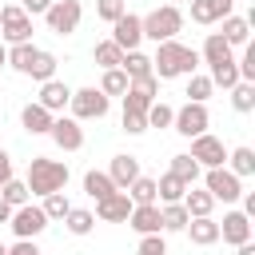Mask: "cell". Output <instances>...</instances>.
Returning <instances> with one entry per match:
<instances>
[{
  "mask_svg": "<svg viewBox=\"0 0 255 255\" xmlns=\"http://www.w3.org/2000/svg\"><path fill=\"white\" fill-rule=\"evenodd\" d=\"M171 4H175V8H179V0H171Z\"/></svg>",
  "mask_w": 255,
  "mask_h": 255,
  "instance_id": "db71d44e",
  "label": "cell"
},
{
  "mask_svg": "<svg viewBox=\"0 0 255 255\" xmlns=\"http://www.w3.org/2000/svg\"><path fill=\"white\" fill-rule=\"evenodd\" d=\"M8 179H12V155H8L4 147H0V187H4Z\"/></svg>",
  "mask_w": 255,
  "mask_h": 255,
  "instance_id": "c3c4849f",
  "label": "cell"
},
{
  "mask_svg": "<svg viewBox=\"0 0 255 255\" xmlns=\"http://www.w3.org/2000/svg\"><path fill=\"white\" fill-rule=\"evenodd\" d=\"M207 80H211V88H227V92H231V88L239 84V68H235V60H223V64H215Z\"/></svg>",
  "mask_w": 255,
  "mask_h": 255,
  "instance_id": "d6a6232c",
  "label": "cell"
},
{
  "mask_svg": "<svg viewBox=\"0 0 255 255\" xmlns=\"http://www.w3.org/2000/svg\"><path fill=\"white\" fill-rule=\"evenodd\" d=\"M64 227H68L72 235H92V227H96V215H92L88 207H72V211L64 215Z\"/></svg>",
  "mask_w": 255,
  "mask_h": 255,
  "instance_id": "4dcf8cb0",
  "label": "cell"
},
{
  "mask_svg": "<svg viewBox=\"0 0 255 255\" xmlns=\"http://www.w3.org/2000/svg\"><path fill=\"white\" fill-rule=\"evenodd\" d=\"M199 167H223L227 163V147H223V139H215V135H195L191 139V151H187Z\"/></svg>",
  "mask_w": 255,
  "mask_h": 255,
  "instance_id": "30bf717a",
  "label": "cell"
},
{
  "mask_svg": "<svg viewBox=\"0 0 255 255\" xmlns=\"http://www.w3.org/2000/svg\"><path fill=\"white\" fill-rule=\"evenodd\" d=\"M135 255H167V243H163V235H139V247H135Z\"/></svg>",
  "mask_w": 255,
  "mask_h": 255,
  "instance_id": "ee69618b",
  "label": "cell"
},
{
  "mask_svg": "<svg viewBox=\"0 0 255 255\" xmlns=\"http://www.w3.org/2000/svg\"><path fill=\"white\" fill-rule=\"evenodd\" d=\"M68 100H72V88H68L64 80H44V84H40L36 104H40L44 112H52V116H56V112H64V108H68Z\"/></svg>",
  "mask_w": 255,
  "mask_h": 255,
  "instance_id": "5bb4252c",
  "label": "cell"
},
{
  "mask_svg": "<svg viewBox=\"0 0 255 255\" xmlns=\"http://www.w3.org/2000/svg\"><path fill=\"white\" fill-rule=\"evenodd\" d=\"M128 199L139 207V203H155V179L151 175H139L131 187H128Z\"/></svg>",
  "mask_w": 255,
  "mask_h": 255,
  "instance_id": "74e56055",
  "label": "cell"
},
{
  "mask_svg": "<svg viewBox=\"0 0 255 255\" xmlns=\"http://www.w3.org/2000/svg\"><path fill=\"white\" fill-rule=\"evenodd\" d=\"M139 24H143V36H147V40L163 44V40H175V36H179L183 12H179L175 4H163V8H151L147 16H139Z\"/></svg>",
  "mask_w": 255,
  "mask_h": 255,
  "instance_id": "3957f363",
  "label": "cell"
},
{
  "mask_svg": "<svg viewBox=\"0 0 255 255\" xmlns=\"http://www.w3.org/2000/svg\"><path fill=\"white\" fill-rule=\"evenodd\" d=\"M92 60H96V64H100V68L108 72V68H120L124 52H120V48H116L112 40H100V44H96V52H92Z\"/></svg>",
  "mask_w": 255,
  "mask_h": 255,
  "instance_id": "d590c367",
  "label": "cell"
},
{
  "mask_svg": "<svg viewBox=\"0 0 255 255\" xmlns=\"http://www.w3.org/2000/svg\"><path fill=\"white\" fill-rule=\"evenodd\" d=\"M8 227H12V235H16V239H36V235L48 227V215H44L36 203H24V207H16V211H12Z\"/></svg>",
  "mask_w": 255,
  "mask_h": 255,
  "instance_id": "ba28073f",
  "label": "cell"
},
{
  "mask_svg": "<svg viewBox=\"0 0 255 255\" xmlns=\"http://www.w3.org/2000/svg\"><path fill=\"white\" fill-rule=\"evenodd\" d=\"M0 199H4V203H8L12 211H16V207L32 203V191H28V183H24V179H16V175H12V179H8L4 187H0Z\"/></svg>",
  "mask_w": 255,
  "mask_h": 255,
  "instance_id": "4316f807",
  "label": "cell"
},
{
  "mask_svg": "<svg viewBox=\"0 0 255 255\" xmlns=\"http://www.w3.org/2000/svg\"><path fill=\"white\" fill-rule=\"evenodd\" d=\"M0 44H32V16L20 4L0 8Z\"/></svg>",
  "mask_w": 255,
  "mask_h": 255,
  "instance_id": "277c9868",
  "label": "cell"
},
{
  "mask_svg": "<svg viewBox=\"0 0 255 255\" xmlns=\"http://www.w3.org/2000/svg\"><path fill=\"white\" fill-rule=\"evenodd\" d=\"M187 219H191V215L183 211V203H163V207H159V227H163V231H183Z\"/></svg>",
  "mask_w": 255,
  "mask_h": 255,
  "instance_id": "f546056e",
  "label": "cell"
},
{
  "mask_svg": "<svg viewBox=\"0 0 255 255\" xmlns=\"http://www.w3.org/2000/svg\"><path fill=\"white\" fill-rule=\"evenodd\" d=\"M219 24H223V32H219V36H223L231 48H247V44H251V24H247L243 16H223Z\"/></svg>",
  "mask_w": 255,
  "mask_h": 255,
  "instance_id": "ffe728a7",
  "label": "cell"
},
{
  "mask_svg": "<svg viewBox=\"0 0 255 255\" xmlns=\"http://www.w3.org/2000/svg\"><path fill=\"white\" fill-rule=\"evenodd\" d=\"M183 195H187V183H183V179H175L171 171L155 179V199H159V203H179Z\"/></svg>",
  "mask_w": 255,
  "mask_h": 255,
  "instance_id": "cb8c5ba5",
  "label": "cell"
},
{
  "mask_svg": "<svg viewBox=\"0 0 255 255\" xmlns=\"http://www.w3.org/2000/svg\"><path fill=\"white\" fill-rule=\"evenodd\" d=\"M131 207H135V203L128 199V191H112L108 199L96 203V219H100V223H128Z\"/></svg>",
  "mask_w": 255,
  "mask_h": 255,
  "instance_id": "4fadbf2b",
  "label": "cell"
},
{
  "mask_svg": "<svg viewBox=\"0 0 255 255\" xmlns=\"http://www.w3.org/2000/svg\"><path fill=\"white\" fill-rule=\"evenodd\" d=\"M48 135L56 139L60 151H80V147H84V128H80V120H72V116H56L52 128H48Z\"/></svg>",
  "mask_w": 255,
  "mask_h": 255,
  "instance_id": "8fae6325",
  "label": "cell"
},
{
  "mask_svg": "<svg viewBox=\"0 0 255 255\" xmlns=\"http://www.w3.org/2000/svg\"><path fill=\"white\" fill-rule=\"evenodd\" d=\"M108 96L100 92V88H80V92H72V100H68V108H72V120H104L108 116Z\"/></svg>",
  "mask_w": 255,
  "mask_h": 255,
  "instance_id": "8992f818",
  "label": "cell"
},
{
  "mask_svg": "<svg viewBox=\"0 0 255 255\" xmlns=\"http://www.w3.org/2000/svg\"><path fill=\"white\" fill-rule=\"evenodd\" d=\"M211 92H215V88H211V80H207V76H199V72H195V76L187 80V104H207V96H211Z\"/></svg>",
  "mask_w": 255,
  "mask_h": 255,
  "instance_id": "ab89813d",
  "label": "cell"
},
{
  "mask_svg": "<svg viewBox=\"0 0 255 255\" xmlns=\"http://www.w3.org/2000/svg\"><path fill=\"white\" fill-rule=\"evenodd\" d=\"M235 68H239V80L255 84V44H247V48H243V60H235Z\"/></svg>",
  "mask_w": 255,
  "mask_h": 255,
  "instance_id": "7bdbcfd3",
  "label": "cell"
},
{
  "mask_svg": "<svg viewBox=\"0 0 255 255\" xmlns=\"http://www.w3.org/2000/svg\"><path fill=\"white\" fill-rule=\"evenodd\" d=\"M124 12H128V4H124V0H96V16H100V20H108V24H116Z\"/></svg>",
  "mask_w": 255,
  "mask_h": 255,
  "instance_id": "b9f144b4",
  "label": "cell"
},
{
  "mask_svg": "<svg viewBox=\"0 0 255 255\" xmlns=\"http://www.w3.org/2000/svg\"><path fill=\"white\" fill-rule=\"evenodd\" d=\"M231 108L235 112H255V84H247V80H239L235 88H231Z\"/></svg>",
  "mask_w": 255,
  "mask_h": 255,
  "instance_id": "836d02e7",
  "label": "cell"
},
{
  "mask_svg": "<svg viewBox=\"0 0 255 255\" xmlns=\"http://www.w3.org/2000/svg\"><path fill=\"white\" fill-rule=\"evenodd\" d=\"M223 16H231V0H191V20L195 24H219Z\"/></svg>",
  "mask_w": 255,
  "mask_h": 255,
  "instance_id": "ac0fdd59",
  "label": "cell"
},
{
  "mask_svg": "<svg viewBox=\"0 0 255 255\" xmlns=\"http://www.w3.org/2000/svg\"><path fill=\"white\" fill-rule=\"evenodd\" d=\"M0 255H8V247H4V243H0Z\"/></svg>",
  "mask_w": 255,
  "mask_h": 255,
  "instance_id": "f5cc1de1",
  "label": "cell"
},
{
  "mask_svg": "<svg viewBox=\"0 0 255 255\" xmlns=\"http://www.w3.org/2000/svg\"><path fill=\"white\" fill-rule=\"evenodd\" d=\"M128 84H131V80H128L120 68H108V72H104V80H100V92L112 100V96H124V92H128Z\"/></svg>",
  "mask_w": 255,
  "mask_h": 255,
  "instance_id": "8d00e7d4",
  "label": "cell"
},
{
  "mask_svg": "<svg viewBox=\"0 0 255 255\" xmlns=\"http://www.w3.org/2000/svg\"><path fill=\"white\" fill-rule=\"evenodd\" d=\"M147 128H171V120H175V108H167L163 100H155L151 108H147Z\"/></svg>",
  "mask_w": 255,
  "mask_h": 255,
  "instance_id": "60d3db41",
  "label": "cell"
},
{
  "mask_svg": "<svg viewBox=\"0 0 255 255\" xmlns=\"http://www.w3.org/2000/svg\"><path fill=\"white\" fill-rule=\"evenodd\" d=\"M36 44H12L8 48V68H16L20 76H28V68H32V60H36Z\"/></svg>",
  "mask_w": 255,
  "mask_h": 255,
  "instance_id": "83f0119b",
  "label": "cell"
},
{
  "mask_svg": "<svg viewBox=\"0 0 255 255\" xmlns=\"http://www.w3.org/2000/svg\"><path fill=\"white\" fill-rule=\"evenodd\" d=\"M171 175H175V179H183V183L191 187V183L199 179V163H195L187 151H183V155H171Z\"/></svg>",
  "mask_w": 255,
  "mask_h": 255,
  "instance_id": "e575fe53",
  "label": "cell"
},
{
  "mask_svg": "<svg viewBox=\"0 0 255 255\" xmlns=\"http://www.w3.org/2000/svg\"><path fill=\"white\" fill-rule=\"evenodd\" d=\"M40 211H44V215H48V223H52V219H64V215L72 211V203H68V195H64V191H52V195H44Z\"/></svg>",
  "mask_w": 255,
  "mask_h": 255,
  "instance_id": "f35d334b",
  "label": "cell"
},
{
  "mask_svg": "<svg viewBox=\"0 0 255 255\" xmlns=\"http://www.w3.org/2000/svg\"><path fill=\"white\" fill-rule=\"evenodd\" d=\"M120 72H124L128 80H139V76H151V56H143L139 48H135V52H124V60H120Z\"/></svg>",
  "mask_w": 255,
  "mask_h": 255,
  "instance_id": "484cf974",
  "label": "cell"
},
{
  "mask_svg": "<svg viewBox=\"0 0 255 255\" xmlns=\"http://www.w3.org/2000/svg\"><path fill=\"white\" fill-rule=\"evenodd\" d=\"M139 40H143V24H139V16L124 12V16L112 24V44H116L120 52H135Z\"/></svg>",
  "mask_w": 255,
  "mask_h": 255,
  "instance_id": "7c38bea8",
  "label": "cell"
},
{
  "mask_svg": "<svg viewBox=\"0 0 255 255\" xmlns=\"http://www.w3.org/2000/svg\"><path fill=\"white\" fill-rule=\"evenodd\" d=\"M219 239H223V243H231V247L247 243V239H251V219H247L243 211H227V215H223V223H219Z\"/></svg>",
  "mask_w": 255,
  "mask_h": 255,
  "instance_id": "e0dca14e",
  "label": "cell"
},
{
  "mask_svg": "<svg viewBox=\"0 0 255 255\" xmlns=\"http://www.w3.org/2000/svg\"><path fill=\"white\" fill-rule=\"evenodd\" d=\"M207 124H211L207 104H183V108L175 112V120H171V128H175L179 135H187V139L203 135V131H207Z\"/></svg>",
  "mask_w": 255,
  "mask_h": 255,
  "instance_id": "9c48e42d",
  "label": "cell"
},
{
  "mask_svg": "<svg viewBox=\"0 0 255 255\" xmlns=\"http://www.w3.org/2000/svg\"><path fill=\"white\" fill-rule=\"evenodd\" d=\"M199 56H203V64H207V68H215V64H223V60H235V56H231V44H227L219 32H207V40H203V52H199Z\"/></svg>",
  "mask_w": 255,
  "mask_h": 255,
  "instance_id": "7402d4cb",
  "label": "cell"
},
{
  "mask_svg": "<svg viewBox=\"0 0 255 255\" xmlns=\"http://www.w3.org/2000/svg\"><path fill=\"white\" fill-rule=\"evenodd\" d=\"M203 183H207L203 191H207L215 203H219V199H223V203H235V199L243 195V179L231 175L227 167H207V179H203Z\"/></svg>",
  "mask_w": 255,
  "mask_h": 255,
  "instance_id": "52a82bcc",
  "label": "cell"
},
{
  "mask_svg": "<svg viewBox=\"0 0 255 255\" xmlns=\"http://www.w3.org/2000/svg\"><path fill=\"white\" fill-rule=\"evenodd\" d=\"M199 68V52L179 44V40H163L155 44V56H151V76L155 80H175V76H195Z\"/></svg>",
  "mask_w": 255,
  "mask_h": 255,
  "instance_id": "6da1fadb",
  "label": "cell"
},
{
  "mask_svg": "<svg viewBox=\"0 0 255 255\" xmlns=\"http://www.w3.org/2000/svg\"><path fill=\"white\" fill-rule=\"evenodd\" d=\"M84 191L100 203V199H108V195L116 191V183L108 179V171H88V175H84Z\"/></svg>",
  "mask_w": 255,
  "mask_h": 255,
  "instance_id": "f1b7e54d",
  "label": "cell"
},
{
  "mask_svg": "<svg viewBox=\"0 0 255 255\" xmlns=\"http://www.w3.org/2000/svg\"><path fill=\"white\" fill-rule=\"evenodd\" d=\"M223 167H227L231 175H239V179H243V175H255V151H251V147H231Z\"/></svg>",
  "mask_w": 255,
  "mask_h": 255,
  "instance_id": "603a6c76",
  "label": "cell"
},
{
  "mask_svg": "<svg viewBox=\"0 0 255 255\" xmlns=\"http://www.w3.org/2000/svg\"><path fill=\"white\" fill-rule=\"evenodd\" d=\"M108 179L116 183V191H128V187L139 179V159H135V155H112Z\"/></svg>",
  "mask_w": 255,
  "mask_h": 255,
  "instance_id": "9a60e30c",
  "label": "cell"
},
{
  "mask_svg": "<svg viewBox=\"0 0 255 255\" xmlns=\"http://www.w3.org/2000/svg\"><path fill=\"white\" fill-rule=\"evenodd\" d=\"M124 131H128V135H143V131H147V120L135 116V112H124Z\"/></svg>",
  "mask_w": 255,
  "mask_h": 255,
  "instance_id": "f6af8a7d",
  "label": "cell"
},
{
  "mask_svg": "<svg viewBox=\"0 0 255 255\" xmlns=\"http://www.w3.org/2000/svg\"><path fill=\"white\" fill-rule=\"evenodd\" d=\"M0 68H8V48L0 44Z\"/></svg>",
  "mask_w": 255,
  "mask_h": 255,
  "instance_id": "816d5d0a",
  "label": "cell"
},
{
  "mask_svg": "<svg viewBox=\"0 0 255 255\" xmlns=\"http://www.w3.org/2000/svg\"><path fill=\"white\" fill-rule=\"evenodd\" d=\"M8 255H40V247H36V239H16L8 247Z\"/></svg>",
  "mask_w": 255,
  "mask_h": 255,
  "instance_id": "7dc6e473",
  "label": "cell"
},
{
  "mask_svg": "<svg viewBox=\"0 0 255 255\" xmlns=\"http://www.w3.org/2000/svg\"><path fill=\"white\" fill-rule=\"evenodd\" d=\"M28 191L32 195H52V191H64L68 187V163H60V159H48V155H36L32 163H28Z\"/></svg>",
  "mask_w": 255,
  "mask_h": 255,
  "instance_id": "7a4b0ae2",
  "label": "cell"
},
{
  "mask_svg": "<svg viewBox=\"0 0 255 255\" xmlns=\"http://www.w3.org/2000/svg\"><path fill=\"white\" fill-rule=\"evenodd\" d=\"M52 112H44L40 104H24V112H20V124H24V131H32V135H48V128H52Z\"/></svg>",
  "mask_w": 255,
  "mask_h": 255,
  "instance_id": "44dd1931",
  "label": "cell"
},
{
  "mask_svg": "<svg viewBox=\"0 0 255 255\" xmlns=\"http://www.w3.org/2000/svg\"><path fill=\"white\" fill-rule=\"evenodd\" d=\"M179 203H183V211H187L191 219H203V215H211V207H215V199H211L203 187H199V191H195V187H187V195H183Z\"/></svg>",
  "mask_w": 255,
  "mask_h": 255,
  "instance_id": "d4e9b609",
  "label": "cell"
},
{
  "mask_svg": "<svg viewBox=\"0 0 255 255\" xmlns=\"http://www.w3.org/2000/svg\"><path fill=\"white\" fill-rule=\"evenodd\" d=\"M128 227H131L135 235H159V231H163V227H159V203H139V207H131Z\"/></svg>",
  "mask_w": 255,
  "mask_h": 255,
  "instance_id": "2e32d148",
  "label": "cell"
},
{
  "mask_svg": "<svg viewBox=\"0 0 255 255\" xmlns=\"http://www.w3.org/2000/svg\"><path fill=\"white\" fill-rule=\"evenodd\" d=\"M44 20H48V32L72 36V32L80 28V20H84V4H80V0H56V4L44 12Z\"/></svg>",
  "mask_w": 255,
  "mask_h": 255,
  "instance_id": "5b68a950",
  "label": "cell"
},
{
  "mask_svg": "<svg viewBox=\"0 0 255 255\" xmlns=\"http://www.w3.org/2000/svg\"><path fill=\"white\" fill-rule=\"evenodd\" d=\"M52 4H56V0H20V8H24L28 16H44Z\"/></svg>",
  "mask_w": 255,
  "mask_h": 255,
  "instance_id": "bcb514c9",
  "label": "cell"
},
{
  "mask_svg": "<svg viewBox=\"0 0 255 255\" xmlns=\"http://www.w3.org/2000/svg\"><path fill=\"white\" fill-rule=\"evenodd\" d=\"M8 219H12V207H8L4 199H0V223H8Z\"/></svg>",
  "mask_w": 255,
  "mask_h": 255,
  "instance_id": "f907efd6",
  "label": "cell"
},
{
  "mask_svg": "<svg viewBox=\"0 0 255 255\" xmlns=\"http://www.w3.org/2000/svg\"><path fill=\"white\" fill-rule=\"evenodd\" d=\"M187 239L195 243V247H211V243H219V223L211 219V215H203V219H187Z\"/></svg>",
  "mask_w": 255,
  "mask_h": 255,
  "instance_id": "d6986e66",
  "label": "cell"
},
{
  "mask_svg": "<svg viewBox=\"0 0 255 255\" xmlns=\"http://www.w3.org/2000/svg\"><path fill=\"white\" fill-rule=\"evenodd\" d=\"M235 255H255V243H251V239H247V243H239V247H235Z\"/></svg>",
  "mask_w": 255,
  "mask_h": 255,
  "instance_id": "681fc988",
  "label": "cell"
},
{
  "mask_svg": "<svg viewBox=\"0 0 255 255\" xmlns=\"http://www.w3.org/2000/svg\"><path fill=\"white\" fill-rule=\"evenodd\" d=\"M56 64H60V60H56L52 52H44V48H40V52H36V60H32V68H28V76H32V80H40V84H44V80H56Z\"/></svg>",
  "mask_w": 255,
  "mask_h": 255,
  "instance_id": "1f68e13d",
  "label": "cell"
}]
</instances>
